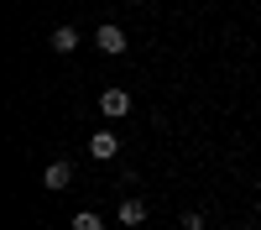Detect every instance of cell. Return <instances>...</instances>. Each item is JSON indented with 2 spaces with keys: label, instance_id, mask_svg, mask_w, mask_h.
Instances as JSON below:
<instances>
[{
  "label": "cell",
  "instance_id": "ba28073f",
  "mask_svg": "<svg viewBox=\"0 0 261 230\" xmlns=\"http://www.w3.org/2000/svg\"><path fill=\"white\" fill-rule=\"evenodd\" d=\"M178 225H183V230H209V215H204V209H188Z\"/></svg>",
  "mask_w": 261,
  "mask_h": 230
},
{
  "label": "cell",
  "instance_id": "8992f818",
  "mask_svg": "<svg viewBox=\"0 0 261 230\" xmlns=\"http://www.w3.org/2000/svg\"><path fill=\"white\" fill-rule=\"evenodd\" d=\"M53 53H79V27H53Z\"/></svg>",
  "mask_w": 261,
  "mask_h": 230
},
{
  "label": "cell",
  "instance_id": "52a82bcc",
  "mask_svg": "<svg viewBox=\"0 0 261 230\" xmlns=\"http://www.w3.org/2000/svg\"><path fill=\"white\" fill-rule=\"evenodd\" d=\"M73 230H105V220L94 215V209H79V215H73Z\"/></svg>",
  "mask_w": 261,
  "mask_h": 230
},
{
  "label": "cell",
  "instance_id": "7a4b0ae2",
  "mask_svg": "<svg viewBox=\"0 0 261 230\" xmlns=\"http://www.w3.org/2000/svg\"><path fill=\"white\" fill-rule=\"evenodd\" d=\"M94 47L110 53V58H120V53H125V32L115 27V21H105V27H94Z\"/></svg>",
  "mask_w": 261,
  "mask_h": 230
},
{
  "label": "cell",
  "instance_id": "9c48e42d",
  "mask_svg": "<svg viewBox=\"0 0 261 230\" xmlns=\"http://www.w3.org/2000/svg\"><path fill=\"white\" fill-rule=\"evenodd\" d=\"M256 183H261V173H256Z\"/></svg>",
  "mask_w": 261,
  "mask_h": 230
},
{
  "label": "cell",
  "instance_id": "3957f363",
  "mask_svg": "<svg viewBox=\"0 0 261 230\" xmlns=\"http://www.w3.org/2000/svg\"><path fill=\"white\" fill-rule=\"evenodd\" d=\"M89 157H94V162H115V157H120V136H115V131H94V136H89Z\"/></svg>",
  "mask_w": 261,
  "mask_h": 230
},
{
  "label": "cell",
  "instance_id": "5b68a950",
  "mask_svg": "<svg viewBox=\"0 0 261 230\" xmlns=\"http://www.w3.org/2000/svg\"><path fill=\"white\" fill-rule=\"evenodd\" d=\"M115 220H120L125 230H141V225H146V199H120Z\"/></svg>",
  "mask_w": 261,
  "mask_h": 230
},
{
  "label": "cell",
  "instance_id": "6da1fadb",
  "mask_svg": "<svg viewBox=\"0 0 261 230\" xmlns=\"http://www.w3.org/2000/svg\"><path fill=\"white\" fill-rule=\"evenodd\" d=\"M68 183H73V162H68V157H53L47 167H42V188H53V194H63Z\"/></svg>",
  "mask_w": 261,
  "mask_h": 230
},
{
  "label": "cell",
  "instance_id": "277c9868",
  "mask_svg": "<svg viewBox=\"0 0 261 230\" xmlns=\"http://www.w3.org/2000/svg\"><path fill=\"white\" fill-rule=\"evenodd\" d=\"M99 115H105V120L130 115V94H125V89H105V94H99Z\"/></svg>",
  "mask_w": 261,
  "mask_h": 230
}]
</instances>
